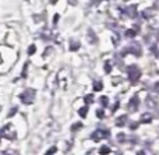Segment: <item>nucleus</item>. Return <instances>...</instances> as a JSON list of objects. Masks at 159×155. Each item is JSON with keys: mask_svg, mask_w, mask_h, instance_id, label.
Wrapping results in <instances>:
<instances>
[{"mask_svg": "<svg viewBox=\"0 0 159 155\" xmlns=\"http://www.w3.org/2000/svg\"><path fill=\"white\" fill-rule=\"evenodd\" d=\"M127 75H129V80L133 81V83H135V81L140 80L141 77V70L138 69L137 66H129V69H127Z\"/></svg>", "mask_w": 159, "mask_h": 155, "instance_id": "f257e3e1", "label": "nucleus"}, {"mask_svg": "<svg viewBox=\"0 0 159 155\" xmlns=\"http://www.w3.org/2000/svg\"><path fill=\"white\" fill-rule=\"evenodd\" d=\"M21 101L25 103V105H31L34 102V98H35V91L34 89H27L24 94H21Z\"/></svg>", "mask_w": 159, "mask_h": 155, "instance_id": "f03ea898", "label": "nucleus"}, {"mask_svg": "<svg viewBox=\"0 0 159 155\" xmlns=\"http://www.w3.org/2000/svg\"><path fill=\"white\" fill-rule=\"evenodd\" d=\"M105 137H109V130H105V129H98L96 131H93L91 134V139L93 141H99V140L105 139Z\"/></svg>", "mask_w": 159, "mask_h": 155, "instance_id": "7ed1b4c3", "label": "nucleus"}, {"mask_svg": "<svg viewBox=\"0 0 159 155\" xmlns=\"http://www.w3.org/2000/svg\"><path fill=\"white\" fill-rule=\"evenodd\" d=\"M138 105H140V99H138L137 95H134V97L131 98V101L129 102V106H127V108H129L130 112H135L138 109Z\"/></svg>", "mask_w": 159, "mask_h": 155, "instance_id": "20e7f679", "label": "nucleus"}, {"mask_svg": "<svg viewBox=\"0 0 159 155\" xmlns=\"http://www.w3.org/2000/svg\"><path fill=\"white\" fill-rule=\"evenodd\" d=\"M126 52H129V53H134L135 56H140L141 55V48L138 46V45H131V46H129V48H126Z\"/></svg>", "mask_w": 159, "mask_h": 155, "instance_id": "39448f33", "label": "nucleus"}, {"mask_svg": "<svg viewBox=\"0 0 159 155\" xmlns=\"http://www.w3.org/2000/svg\"><path fill=\"white\" fill-rule=\"evenodd\" d=\"M126 122H127V116L126 115H121V116H119L117 120H116V126H117V127H123V126L126 125Z\"/></svg>", "mask_w": 159, "mask_h": 155, "instance_id": "423d86ee", "label": "nucleus"}, {"mask_svg": "<svg viewBox=\"0 0 159 155\" xmlns=\"http://www.w3.org/2000/svg\"><path fill=\"white\" fill-rule=\"evenodd\" d=\"M152 122V116L149 113H144L140 119V123H151Z\"/></svg>", "mask_w": 159, "mask_h": 155, "instance_id": "0eeeda50", "label": "nucleus"}, {"mask_svg": "<svg viewBox=\"0 0 159 155\" xmlns=\"http://www.w3.org/2000/svg\"><path fill=\"white\" fill-rule=\"evenodd\" d=\"M78 48H80V42L73 39V41L70 42V50H78Z\"/></svg>", "mask_w": 159, "mask_h": 155, "instance_id": "6e6552de", "label": "nucleus"}, {"mask_svg": "<svg viewBox=\"0 0 159 155\" xmlns=\"http://www.w3.org/2000/svg\"><path fill=\"white\" fill-rule=\"evenodd\" d=\"M88 36H89V42H91V43H95V42H96V35L93 34L92 30H88Z\"/></svg>", "mask_w": 159, "mask_h": 155, "instance_id": "1a4fd4ad", "label": "nucleus"}, {"mask_svg": "<svg viewBox=\"0 0 159 155\" xmlns=\"http://www.w3.org/2000/svg\"><path fill=\"white\" fill-rule=\"evenodd\" d=\"M102 88H103V84L101 81H95L93 83V91H101Z\"/></svg>", "mask_w": 159, "mask_h": 155, "instance_id": "9d476101", "label": "nucleus"}, {"mask_svg": "<svg viewBox=\"0 0 159 155\" xmlns=\"http://www.w3.org/2000/svg\"><path fill=\"white\" fill-rule=\"evenodd\" d=\"M135 35H137V31H135V30H127L126 31V36H127V38H134Z\"/></svg>", "mask_w": 159, "mask_h": 155, "instance_id": "9b49d317", "label": "nucleus"}, {"mask_svg": "<svg viewBox=\"0 0 159 155\" xmlns=\"http://www.w3.org/2000/svg\"><path fill=\"white\" fill-rule=\"evenodd\" d=\"M78 113H80V116H81V117H85V116H87V113H88V106H84V108H81L78 111Z\"/></svg>", "mask_w": 159, "mask_h": 155, "instance_id": "f8f14e48", "label": "nucleus"}, {"mask_svg": "<svg viewBox=\"0 0 159 155\" xmlns=\"http://www.w3.org/2000/svg\"><path fill=\"white\" fill-rule=\"evenodd\" d=\"M84 101H85V103H87V105H89V103H92V102H93V95H92V94L87 95V97L84 98Z\"/></svg>", "mask_w": 159, "mask_h": 155, "instance_id": "ddd939ff", "label": "nucleus"}, {"mask_svg": "<svg viewBox=\"0 0 159 155\" xmlns=\"http://www.w3.org/2000/svg\"><path fill=\"white\" fill-rule=\"evenodd\" d=\"M110 71H112V64H110V62L107 60L106 63H105V73H106V74H109Z\"/></svg>", "mask_w": 159, "mask_h": 155, "instance_id": "4468645a", "label": "nucleus"}, {"mask_svg": "<svg viewBox=\"0 0 159 155\" xmlns=\"http://www.w3.org/2000/svg\"><path fill=\"white\" fill-rule=\"evenodd\" d=\"M109 147H106V145H102L101 150H99V154H109Z\"/></svg>", "mask_w": 159, "mask_h": 155, "instance_id": "2eb2a0df", "label": "nucleus"}, {"mask_svg": "<svg viewBox=\"0 0 159 155\" xmlns=\"http://www.w3.org/2000/svg\"><path fill=\"white\" fill-rule=\"evenodd\" d=\"M101 103H102V106H107L109 105V99L106 97H101Z\"/></svg>", "mask_w": 159, "mask_h": 155, "instance_id": "dca6fc26", "label": "nucleus"}, {"mask_svg": "<svg viewBox=\"0 0 159 155\" xmlns=\"http://www.w3.org/2000/svg\"><path fill=\"white\" fill-rule=\"evenodd\" d=\"M81 127H82L81 123H75V125H73V126H71V131H77V130H80Z\"/></svg>", "mask_w": 159, "mask_h": 155, "instance_id": "f3484780", "label": "nucleus"}, {"mask_svg": "<svg viewBox=\"0 0 159 155\" xmlns=\"http://www.w3.org/2000/svg\"><path fill=\"white\" fill-rule=\"evenodd\" d=\"M35 50H36V46H35V45H31V46L28 48V55H34V53H35Z\"/></svg>", "mask_w": 159, "mask_h": 155, "instance_id": "a211bd4d", "label": "nucleus"}, {"mask_svg": "<svg viewBox=\"0 0 159 155\" xmlns=\"http://www.w3.org/2000/svg\"><path fill=\"white\" fill-rule=\"evenodd\" d=\"M96 115H98V117H99V119H103V117H105V113H103V111H102V109H99V111H96Z\"/></svg>", "mask_w": 159, "mask_h": 155, "instance_id": "6ab92c4d", "label": "nucleus"}, {"mask_svg": "<svg viewBox=\"0 0 159 155\" xmlns=\"http://www.w3.org/2000/svg\"><path fill=\"white\" fill-rule=\"evenodd\" d=\"M151 50H152V53H154L155 56H158V55H159V52H158V48L155 46V45H152V46H151Z\"/></svg>", "mask_w": 159, "mask_h": 155, "instance_id": "aec40b11", "label": "nucleus"}, {"mask_svg": "<svg viewBox=\"0 0 159 155\" xmlns=\"http://www.w3.org/2000/svg\"><path fill=\"white\" fill-rule=\"evenodd\" d=\"M17 111H18V108H13V109H11V111H10V113H8V117L14 116V113H16Z\"/></svg>", "mask_w": 159, "mask_h": 155, "instance_id": "412c9836", "label": "nucleus"}, {"mask_svg": "<svg viewBox=\"0 0 159 155\" xmlns=\"http://www.w3.org/2000/svg\"><path fill=\"white\" fill-rule=\"evenodd\" d=\"M117 139H119V141H120V143H123V141H124V134L120 133V134L117 136Z\"/></svg>", "mask_w": 159, "mask_h": 155, "instance_id": "4be33fe9", "label": "nucleus"}, {"mask_svg": "<svg viewBox=\"0 0 159 155\" xmlns=\"http://www.w3.org/2000/svg\"><path fill=\"white\" fill-rule=\"evenodd\" d=\"M56 150H57L56 147H52V148H49V151H48L46 154H55V153H56Z\"/></svg>", "mask_w": 159, "mask_h": 155, "instance_id": "5701e85b", "label": "nucleus"}, {"mask_svg": "<svg viewBox=\"0 0 159 155\" xmlns=\"http://www.w3.org/2000/svg\"><path fill=\"white\" fill-rule=\"evenodd\" d=\"M59 21V14H55V18H53V24H57Z\"/></svg>", "mask_w": 159, "mask_h": 155, "instance_id": "b1692460", "label": "nucleus"}, {"mask_svg": "<svg viewBox=\"0 0 159 155\" xmlns=\"http://www.w3.org/2000/svg\"><path fill=\"white\" fill-rule=\"evenodd\" d=\"M137 126H138V123H131L130 129H131V130H135V129H137Z\"/></svg>", "mask_w": 159, "mask_h": 155, "instance_id": "393cba45", "label": "nucleus"}, {"mask_svg": "<svg viewBox=\"0 0 159 155\" xmlns=\"http://www.w3.org/2000/svg\"><path fill=\"white\" fill-rule=\"evenodd\" d=\"M69 4H71V6H75V4H77V0H69Z\"/></svg>", "mask_w": 159, "mask_h": 155, "instance_id": "a878e982", "label": "nucleus"}, {"mask_svg": "<svg viewBox=\"0 0 159 155\" xmlns=\"http://www.w3.org/2000/svg\"><path fill=\"white\" fill-rule=\"evenodd\" d=\"M119 105H120V103H119V102H116V103H115V108H113V112H115L116 109H119Z\"/></svg>", "mask_w": 159, "mask_h": 155, "instance_id": "bb28decb", "label": "nucleus"}, {"mask_svg": "<svg viewBox=\"0 0 159 155\" xmlns=\"http://www.w3.org/2000/svg\"><path fill=\"white\" fill-rule=\"evenodd\" d=\"M155 91H158V92H159V83L155 84Z\"/></svg>", "mask_w": 159, "mask_h": 155, "instance_id": "cd10ccee", "label": "nucleus"}, {"mask_svg": "<svg viewBox=\"0 0 159 155\" xmlns=\"http://www.w3.org/2000/svg\"><path fill=\"white\" fill-rule=\"evenodd\" d=\"M49 2H50V3H52V4H55V3H56V2H57V0H49Z\"/></svg>", "mask_w": 159, "mask_h": 155, "instance_id": "c85d7f7f", "label": "nucleus"}, {"mask_svg": "<svg viewBox=\"0 0 159 155\" xmlns=\"http://www.w3.org/2000/svg\"><path fill=\"white\" fill-rule=\"evenodd\" d=\"M157 39H158V42H159V34H158V38Z\"/></svg>", "mask_w": 159, "mask_h": 155, "instance_id": "c756f323", "label": "nucleus"}]
</instances>
